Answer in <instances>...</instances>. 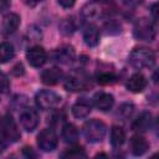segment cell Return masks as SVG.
Returning <instances> with one entry per match:
<instances>
[{"mask_svg": "<svg viewBox=\"0 0 159 159\" xmlns=\"http://www.w3.org/2000/svg\"><path fill=\"white\" fill-rule=\"evenodd\" d=\"M63 77V72L62 70H60L58 67H51V68H46L41 72V82L43 84H47V86H53V84H57Z\"/></svg>", "mask_w": 159, "mask_h": 159, "instance_id": "11", "label": "cell"}, {"mask_svg": "<svg viewBox=\"0 0 159 159\" xmlns=\"http://www.w3.org/2000/svg\"><path fill=\"white\" fill-rule=\"evenodd\" d=\"M83 135L89 143H98L101 142L107 132L106 124L99 119H89L83 125Z\"/></svg>", "mask_w": 159, "mask_h": 159, "instance_id": "2", "label": "cell"}, {"mask_svg": "<svg viewBox=\"0 0 159 159\" xmlns=\"http://www.w3.org/2000/svg\"><path fill=\"white\" fill-rule=\"evenodd\" d=\"M76 57V53H75V50L72 46H62L57 50L53 51L52 53V58L58 62V63H71Z\"/></svg>", "mask_w": 159, "mask_h": 159, "instance_id": "12", "label": "cell"}, {"mask_svg": "<svg viewBox=\"0 0 159 159\" xmlns=\"http://www.w3.org/2000/svg\"><path fill=\"white\" fill-rule=\"evenodd\" d=\"M35 102L39 108H41L43 111H48V109L56 108L61 103V97L52 91L43 89V91H39L36 93Z\"/></svg>", "mask_w": 159, "mask_h": 159, "instance_id": "3", "label": "cell"}, {"mask_svg": "<svg viewBox=\"0 0 159 159\" xmlns=\"http://www.w3.org/2000/svg\"><path fill=\"white\" fill-rule=\"evenodd\" d=\"M148 82H147V78L140 75V73H134L132 75L128 81H127V89L133 92V93H139V92H143L147 87Z\"/></svg>", "mask_w": 159, "mask_h": 159, "instance_id": "14", "label": "cell"}, {"mask_svg": "<svg viewBox=\"0 0 159 159\" xmlns=\"http://www.w3.org/2000/svg\"><path fill=\"white\" fill-rule=\"evenodd\" d=\"M58 143L57 135L51 128H46L41 130L37 135V145L43 152H52L56 149Z\"/></svg>", "mask_w": 159, "mask_h": 159, "instance_id": "6", "label": "cell"}, {"mask_svg": "<svg viewBox=\"0 0 159 159\" xmlns=\"http://www.w3.org/2000/svg\"><path fill=\"white\" fill-rule=\"evenodd\" d=\"M10 7V1L9 0H0V14L5 12Z\"/></svg>", "mask_w": 159, "mask_h": 159, "instance_id": "32", "label": "cell"}, {"mask_svg": "<svg viewBox=\"0 0 159 159\" xmlns=\"http://www.w3.org/2000/svg\"><path fill=\"white\" fill-rule=\"evenodd\" d=\"M89 87L88 82L86 80H82L80 77H68L65 82V88L71 92H78V91H84Z\"/></svg>", "mask_w": 159, "mask_h": 159, "instance_id": "19", "label": "cell"}, {"mask_svg": "<svg viewBox=\"0 0 159 159\" xmlns=\"http://www.w3.org/2000/svg\"><path fill=\"white\" fill-rule=\"evenodd\" d=\"M15 56V50L11 43L1 42L0 43V63H6L12 60Z\"/></svg>", "mask_w": 159, "mask_h": 159, "instance_id": "22", "label": "cell"}, {"mask_svg": "<svg viewBox=\"0 0 159 159\" xmlns=\"http://www.w3.org/2000/svg\"><path fill=\"white\" fill-rule=\"evenodd\" d=\"M62 139L68 144H75L77 142V139H78L77 128L71 123H66L62 127Z\"/></svg>", "mask_w": 159, "mask_h": 159, "instance_id": "20", "label": "cell"}, {"mask_svg": "<svg viewBox=\"0 0 159 159\" xmlns=\"http://www.w3.org/2000/svg\"><path fill=\"white\" fill-rule=\"evenodd\" d=\"M19 26H20V16L14 12L7 14L2 19V22L0 26V34L2 36H10L19 29Z\"/></svg>", "mask_w": 159, "mask_h": 159, "instance_id": "9", "label": "cell"}, {"mask_svg": "<svg viewBox=\"0 0 159 159\" xmlns=\"http://www.w3.org/2000/svg\"><path fill=\"white\" fill-rule=\"evenodd\" d=\"M152 124H153L152 113L150 112H143L137 117V119H134L132 128L135 132H148L152 128Z\"/></svg>", "mask_w": 159, "mask_h": 159, "instance_id": "15", "label": "cell"}, {"mask_svg": "<svg viewBox=\"0 0 159 159\" xmlns=\"http://www.w3.org/2000/svg\"><path fill=\"white\" fill-rule=\"evenodd\" d=\"M133 34L135 39L150 42L155 39V27L148 19H140L135 22Z\"/></svg>", "mask_w": 159, "mask_h": 159, "instance_id": "4", "label": "cell"}, {"mask_svg": "<svg viewBox=\"0 0 159 159\" xmlns=\"http://www.w3.org/2000/svg\"><path fill=\"white\" fill-rule=\"evenodd\" d=\"M128 61L137 70H147V68H152L154 66L155 55L149 48H144V47L134 48L130 52Z\"/></svg>", "mask_w": 159, "mask_h": 159, "instance_id": "1", "label": "cell"}, {"mask_svg": "<svg viewBox=\"0 0 159 159\" xmlns=\"http://www.w3.org/2000/svg\"><path fill=\"white\" fill-rule=\"evenodd\" d=\"M60 31L63 35H71L75 31V25L72 19H65L62 20V22L60 24Z\"/></svg>", "mask_w": 159, "mask_h": 159, "instance_id": "26", "label": "cell"}, {"mask_svg": "<svg viewBox=\"0 0 159 159\" xmlns=\"http://www.w3.org/2000/svg\"><path fill=\"white\" fill-rule=\"evenodd\" d=\"M104 30H106V34L108 35H113V34H119L120 32V30H122V27H120V25L118 24V22H116V21H109V22H107L106 25H104Z\"/></svg>", "mask_w": 159, "mask_h": 159, "instance_id": "27", "label": "cell"}, {"mask_svg": "<svg viewBox=\"0 0 159 159\" xmlns=\"http://www.w3.org/2000/svg\"><path fill=\"white\" fill-rule=\"evenodd\" d=\"M31 1L35 4V2H40V1H42V0H31Z\"/></svg>", "mask_w": 159, "mask_h": 159, "instance_id": "35", "label": "cell"}, {"mask_svg": "<svg viewBox=\"0 0 159 159\" xmlns=\"http://www.w3.org/2000/svg\"><path fill=\"white\" fill-rule=\"evenodd\" d=\"M102 14V7L98 2L96 1H92V2H88L86 4L82 10H81V16L84 19V20H96L101 16Z\"/></svg>", "mask_w": 159, "mask_h": 159, "instance_id": "16", "label": "cell"}, {"mask_svg": "<svg viewBox=\"0 0 159 159\" xmlns=\"http://www.w3.org/2000/svg\"><path fill=\"white\" fill-rule=\"evenodd\" d=\"M125 6H129V7H134V6H138L143 2V0H120Z\"/></svg>", "mask_w": 159, "mask_h": 159, "instance_id": "30", "label": "cell"}, {"mask_svg": "<svg viewBox=\"0 0 159 159\" xmlns=\"http://www.w3.org/2000/svg\"><path fill=\"white\" fill-rule=\"evenodd\" d=\"M83 41L87 46L94 47L99 42V30L94 25H88L83 30Z\"/></svg>", "mask_w": 159, "mask_h": 159, "instance_id": "18", "label": "cell"}, {"mask_svg": "<svg viewBox=\"0 0 159 159\" xmlns=\"http://www.w3.org/2000/svg\"><path fill=\"white\" fill-rule=\"evenodd\" d=\"M133 112H134V106L132 103H123V104L119 106L118 112H117V116L122 120H125V119H128L132 116Z\"/></svg>", "mask_w": 159, "mask_h": 159, "instance_id": "24", "label": "cell"}, {"mask_svg": "<svg viewBox=\"0 0 159 159\" xmlns=\"http://www.w3.org/2000/svg\"><path fill=\"white\" fill-rule=\"evenodd\" d=\"M96 80H97V82H98L99 84L107 86V84L114 83V82L117 81V76L113 75V73H111V72H102V73L97 75Z\"/></svg>", "mask_w": 159, "mask_h": 159, "instance_id": "25", "label": "cell"}, {"mask_svg": "<svg viewBox=\"0 0 159 159\" xmlns=\"http://www.w3.org/2000/svg\"><path fill=\"white\" fill-rule=\"evenodd\" d=\"M26 60L32 67H41L47 61V53L41 46H32L26 52Z\"/></svg>", "mask_w": 159, "mask_h": 159, "instance_id": "8", "label": "cell"}, {"mask_svg": "<svg viewBox=\"0 0 159 159\" xmlns=\"http://www.w3.org/2000/svg\"><path fill=\"white\" fill-rule=\"evenodd\" d=\"M0 134L6 139V142H17L20 139V132L11 116L6 114L0 120Z\"/></svg>", "mask_w": 159, "mask_h": 159, "instance_id": "5", "label": "cell"}, {"mask_svg": "<svg viewBox=\"0 0 159 159\" xmlns=\"http://www.w3.org/2000/svg\"><path fill=\"white\" fill-rule=\"evenodd\" d=\"M129 149H130V153L135 157H140L143 155L144 153L148 152L149 149V143L147 142V139L139 134H135L130 138L129 140Z\"/></svg>", "mask_w": 159, "mask_h": 159, "instance_id": "10", "label": "cell"}, {"mask_svg": "<svg viewBox=\"0 0 159 159\" xmlns=\"http://www.w3.org/2000/svg\"><path fill=\"white\" fill-rule=\"evenodd\" d=\"M125 142V133L122 127L119 125H113L111 129V144L114 148L120 147Z\"/></svg>", "mask_w": 159, "mask_h": 159, "instance_id": "21", "label": "cell"}, {"mask_svg": "<svg viewBox=\"0 0 159 159\" xmlns=\"http://www.w3.org/2000/svg\"><path fill=\"white\" fill-rule=\"evenodd\" d=\"M12 73H14L15 76H22V75H24V67H22V65H21V63H17V65L12 68Z\"/></svg>", "mask_w": 159, "mask_h": 159, "instance_id": "31", "label": "cell"}, {"mask_svg": "<svg viewBox=\"0 0 159 159\" xmlns=\"http://www.w3.org/2000/svg\"><path fill=\"white\" fill-rule=\"evenodd\" d=\"M24 155L25 157H36V154L32 152V148H29V147L24 148Z\"/></svg>", "mask_w": 159, "mask_h": 159, "instance_id": "34", "label": "cell"}, {"mask_svg": "<svg viewBox=\"0 0 159 159\" xmlns=\"http://www.w3.org/2000/svg\"><path fill=\"white\" fill-rule=\"evenodd\" d=\"M157 7H158V4H157V2H154V4L152 5V7H150V12H152V15H153L154 21H157V19H158V15H157Z\"/></svg>", "mask_w": 159, "mask_h": 159, "instance_id": "33", "label": "cell"}, {"mask_svg": "<svg viewBox=\"0 0 159 159\" xmlns=\"http://www.w3.org/2000/svg\"><path fill=\"white\" fill-rule=\"evenodd\" d=\"M72 114L76 117V118H86L89 116L91 111H92V106L88 101H86V98H81L78 99L73 106H72Z\"/></svg>", "mask_w": 159, "mask_h": 159, "instance_id": "17", "label": "cell"}, {"mask_svg": "<svg viewBox=\"0 0 159 159\" xmlns=\"http://www.w3.org/2000/svg\"><path fill=\"white\" fill-rule=\"evenodd\" d=\"M86 157H87V153L81 147H73L61 154V158H71V159H80V158H86Z\"/></svg>", "mask_w": 159, "mask_h": 159, "instance_id": "23", "label": "cell"}, {"mask_svg": "<svg viewBox=\"0 0 159 159\" xmlns=\"http://www.w3.org/2000/svg\"><path fill=\"white\" fill-rule=\"evenodd\" d=\"M39 114L32 108H24L20 113V124L26 132H34L39 125Z\"/></svg>", "mask_w": 159, "mask_h": 159, "instance_id": "7", "label": "cell"}, {"mask_svg": "<svg viewBox=\"0 0 159 159\" xmlns=\"http://www.w3.org/2000/svg\"><path fill=\"white\" fill-rule=\"evenodd\" d=\"M10 89V81L7 76L0 71V93H7Z\"/></svg>", "mask_w": 159, "mask_h": 159, "instance_id": "28", "label": "cell"}, {"mask_svg": "<svg viewBox=\"0 0 159 159\" xmlns=\"http://www.w3.org/2000/svg\"><path fill=\"white\" fill-rule=\"evenodd\" d=\"M93 103L94 106L102 111V112H107L109 111L112 107H113V103H114V98L111 93H107V92H98L94 94L93 97Z\"/></svg>", "mask_w": 159, "mask_h": 159, "instance_id": "13", "label": "cell"}, {"mask_svg": "<svg viewBox=\"0 0 159 159\" xmlns=\"http://www.w3.org/2000/svg\"><path fill=\"white\" fill-rule=\"evenodd\" d=\"M57 2H58L62 7H65V9H70V7H72V6L75 5L76 0H57Z\"/></svg>", "mask_w": 159, "mask_h": 159, "instance_id": "29", "label": "cell"}]
</instances>
